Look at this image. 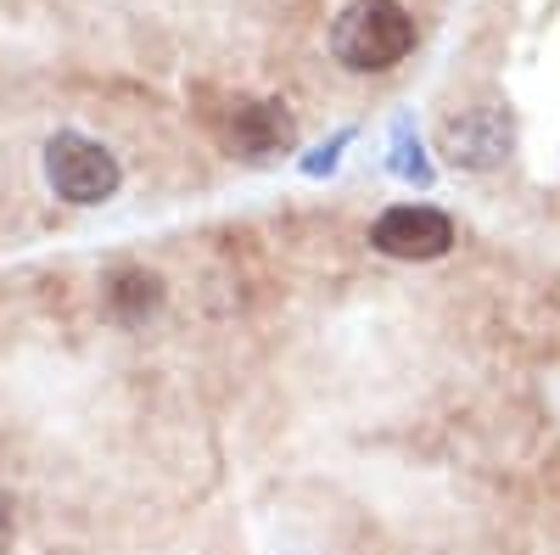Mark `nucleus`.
<instances>
[{"label":"nucleus","mask_w":560,"mask_h":555,"mask_svg":"<svg viewBox=\"0 0 560 555\" xmlns=\"http://www.w3.org/2000/svg\"><path fill=\"white\" fill-rule=\"evenodd\" d=\"M224 141L247 163H275L280 152L298 147V124H292V113L280 102H247L242 96V102H230V113H224Z\"/></svg>","instance_id":"obj_4"},{"label":"nucleus","mask_w":560,"mask_h":555,"mask_svg":"<svg viewBox=\"0 0 560 555\" xmlns=\"http://www.w3.org/2000/svg\"><path fill=\"white\" fill-rule=\"evenodd\" d=\"M415 51V18L398 0H353L331 23V57L348 73H387Z\"/></svg>","instance_id":"obj_1"},{"label":"nucleus","mask_w":560,"mask_h":555,"mask_svg":"<svg viewBox=\"0 0 560 555\" xmlns=\"http://www.w3.org/2000/svg\"><path fill=\"white\" fill-rule=\"evenodd\" d=\"M443 152L459 169H493L510 158V113L504 107H471L443 124Z\"/></svg>","instance_id":"obj_5"},{"label":"nucleus","mask_w":560,"mask_h":555,"mask_svg":"<svg viewBox=\"0 0 560 555\" xmlns=\"http://www.w3.org/2000/svg\"><path fill=\"white\" fill-rule=\"evenodd\" d=\"M45 180H51V192L73 208H90V203H107L118 192V158L90 141V135H57L51 147H45Z\"/></svg>","instance_id":"obj_2"},{"label":"nucleus","mask_w":560,"mask_h":555,"mask_svg":"<svg viewBox=\"0 0 560 555\" xmlns=\"http://www.w3.org/2000/svg\"><path fill=\"white\" fill-rule=\"evenodd\" d=\"M107 303H113L118 320H147V314L163 303V281H158L152 269H124V275H113Z\"/></svg>","instance_id":"obj_6"},{"label":"nucleus","mask_w":560,"mask_h":555,"mask_svg":"<svg viewBox=\"0 0 560 555\" xmlns=\"http://www.w3.org/2000/svg\"><path fill=\"white\" fill-rule=\"evenodd\" d=\"M370 242H376V253H387V258L427 264V258H443L454 247V224H448V213H438L427 203H404V208H387L376 219Z\"/></svg>","instance_id":"obj_3"},{"label":"nucleus","mask_w":560,"mask_h":555,"mask_svg":"<svg viewBox=\"0 0 560 555\" xmlns=\"http://www.w3.org/2000/svg\"><path fill=\"white\" fill-rule=\"evenodd\" d=\"M393 174H404L415 185H432V163H427V152H420L409 118H398V129H393Z\"/></svg>","instance_id":"obj_7"},{"label":"nucleus","mask_w":560,"mask_h":555,"mask_svg":"<svg viewBox=\"0 0 560 555\" xmlns=\"http://www.w3.org/2000/svg\"><path fill=\"white\" fill-rule=\"evenodd\" d=\"M7 544H12V511H7V499H0V555H7Z\"/></svg>","instance_id":"obj_8"}]
</instances>
